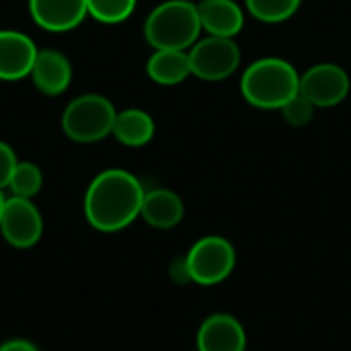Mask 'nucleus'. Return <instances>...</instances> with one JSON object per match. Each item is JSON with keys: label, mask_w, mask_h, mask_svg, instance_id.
<instances>
[{"label": "nucleus", "mask_w": 351, "mask_h": 351, "mask_svg": "<svg viewBox=\"0 0 351 351\" xmlns=\"http://www.w3.org/2000/svg\"><path fill=\"white\" fill-rule=\"evenodd\" d=\"M315 109H317V107H315L304 95H300V90H298V95L292 97L280 111H282L284 119H286L290 125L302 128V125L311 123V119H313V115H315Z\"/></svg>", "instance_id": "obj_20"}, {"label": "nucleus", "mask_w": 351, "mask_h": 351, "mask_svg": "<svg viewBox=\"0 0 351 351\" xmlns=\"http://www.w3.org/2000/svg\"><path fill=\"white\" fill-rule=\"evenodd\" d=\"M31 80L43 95H62L72 82L70 60L58 49H39L31 70Z\"/></svg>", "instance_id": "obj_12"}, {"label": "nucleus", "mask_w": 351, "mask_h": 351, "mask_svg": "<svg viewBox=\"0 0 351 351\" xmlns=\"http://www.w3.org/2000/svg\"><path fill=\"white\" fill-rule=\"evenodd\" d=\"M195 343L197 351H245L247 333L237 317L216 313L199 325Z\"/></svg>", "instance_id": "obj_9"}, {"label": "nucleus", "mask_w": 351, "mask_h": 351, "mask_svg": "<svg viewBox=\"0 0 351 351\" xmlns=\"http://www.w3.org/2000/svg\"><path fill=\"white\" fill-rule=\"evenodd\" d=\"M37 47L33 39L21 31L2 29L0 31V80H21L31 76Z\"/></svg>", "instance_id": "obj_10"}, {"label": "nucleus", "mask_w": 351, "mask_h": 351, "mask_svg": "<svg viewBox=\"0 0 351 351\" xmlns=\"http://www.w3.org/2000/svg\"><path fill=\"white\" fill-rule=\"evenodd\" d=\"M29 12L41 29L66 33L84 21L88 6L86 0H29Z\"/></svg>", "instance_id": "obj_11"}, {"label": "nucleus", "mask_w": 351, "mask_h": 351, "mask_svg": "<svg viewBox=\"0 0 351 351\" xmlns=\"http://www.w3.org/2000/svg\"><path fill=\"white\" fill-rule=\"evenodd\" d=\"M183 214H185L183 199L175 191L158 187V189H150L144 193L140 216L152 228H158V230L175 228L183 220Z\"/></svg>", "instance_id": "obj_14"}, {"label": "nucleus", "mask_w": 351, "mask_h": 351, "mask_svg": "<svg viewBox=\"0 0 351 351\" xmlns=\"http://www.w3.org/2000/svg\"><path fill=\"white\" fill-rule=\"evenodd\" d=\"M0 351H39L27 339H10L0 346Z\"/></svg>", "instance_id": "obj_23"}, {"label": "nucleus", "mask_w": 351, "mask_h": 351, "mask_svg": "<svg viewBox=\"0 0 351 351\" xmlns=\"http://www.w3.org/2000/svg\"><path fill=\"white\" fill-rule=\"evenodd\" d=\"M138 0H86L88 14L105 25H117L132 16Z\"/></svg>", "instance_id": "obj_19"}, {"label": "nucleus", "mask_w": 351, "mask_h": 351, "mask_svg": "<svg viewBox=\"0 0 351 351\" xmlns=\"http://www.w3.org/2000/svg\"><path fill=\"white\" fill-rule=\"evenodd\" d=\"M115 117L117 111L107 97L88 93L66 105L62 113V130L74 142L93 144L111 136Z\"/></svg>", "instance_id": "obj_4"}, {"label": "nucleus", "mask_w": 351, "mask_h": 351, "mask_svg": "<svg viewBox=\"0 0 351 351\" xmlns=\"http://www.w3.org/2000/svg\"><path fill=\"white\" fill-rule=\"evenodd\" d=\"M202 23L197 4L185 0H167L158 4L144 23V37L154 49L187 51L199 37Z\"/></svg>", "instance_id": "obj_3"}, {"label": "nucleus", "mask_w": 351, "mask_h": 351, "mask_svg": "<svg viewBox=\"0 0 351 351\" xmlns=\"http://www.w3.org/2000/svg\"><path fill=\"white\" fill-rule=\"evenodd\" d=\"M350 74L337 64H317L300 76V95L315 107H335L350 93Z\"/></svg>", "instance_id": "obj_8"}, {"label": "nucleus", "mask_w": 351, "mask_h": 351, "mask_svg": "<svg viewBox=\"0 0 351 351\" xmlns=\"http://www.w3.org/2000/svg\"><path fill=\"white\" fill-rule=\"evenodd\" d=\"M298 90L300 74L282 58H261L253 62L241 78L245 101L259 109H282Z\"/></svg>", "instance_id": "obj_2"}, {"label": "nucleus", "mask_w": 351, "mask_h": 351, "mask_svg": "<svg viewBox=\"0 0 351 351\" xmlns=\"http://www.w3.org/2000/svg\"><path fill=\"white\" fill-rule=\"evenodd\" d=\"M191 282L197 286H216L222 284L237 265L234 245L218 234H210L193 243L185 255Z\"/></svg>", "instance_id": "obj_5"}, {"label": "nucleus", "mask_w": 351, "mask_h": 351, "mask_svg": "<svg viewBox=\"0 0 351 351\" xmlns=\"http://www.w3.org/2000/svg\"><path fill=\"white\" fill-rule=\"evenodd\" d=\"M0 232L14 249H29L37 245L43 234V220L37 206L27 197H8L0 218Z\"/></svg>", "instance_id": "obj_7"}, {"label": "nucleus", "mask_w": 351, "mask_h": 351, "mask_svg": "<svg viewBox=\"0 0 351 351\" xmlns=\"http://www.w3.org/2000/svg\"><path fill=\"white\" fill-rule=\"evenodd\" d=\"M146 72L150 80L160 86L181 84L187 76H191L189 53L183 49H154L146 62Z\"/></svg>", "instance_id": "obj_15"}, {"label": "nucleus", "mask_w": 351, "mask_h": 351, "mask_svg": "<svg viewBox=\"0 0 351 351\" xmlns=\"http://www.w3.org/2000/svg\"><path fill=\"white\" fill-rule=\"evenodd\" d=\"M187 53H189L191 74L208 82L226 80L241 66V49L237 41L230 37L208 35L195 41L187 49Z\"/></svg>", "instance_id": "obj_6"}, {"label": "nucleus", "mask_w": 351, "mask_h": 351, "mask_svg": "<svg viewBox=\"0 0 351 351\" xmlns=\"http://www.w3.org/2000/svg\"><path fill=\"white\" fill-rule=\"evenodd\" d=\"M142 183L123 169H107L99 173L84 195V216L88 224L101 232H117L128 228L142 212Z\"/></svg>", "instance_id": "obj_1"}, {"label": "nucleus", "mask_w": 351, "mask_h": 351, "mask_svg": "<svg viewBox=\"0 0 351 351\" xmlns=\"http://www.w3.org/2000/svg\"><path fill=\"white\" fill-rule=\"evenodd\" d=\"M4 204H6V197L2 195V189H0V218H2V210H4Z\"/></svg>", "instance_id": "obj_24"}, {"label": "nucleus", "mask_w": 351, "mask_h": 351, "mask_svg": "<svg viewBox=\"0 0 351 351\" xmlns=\"http://www.w3.org/2000/svg\"><path fill=\"white\" fill-rule=\"evenodd\" d=\"M41 185H43V173H41V169H39L35 162L23 160V162L16 165L12 177H10L8 189H10L12 195H16V197H27V199H31L33 195L39 193Z\"/></svg>", "instance_id": "obj_18"}, {"label": "nucleus", "mask_w": 351, "mask_h": 351, "mask_svg": "<svg viewBox=\"0 0 351 351\" xmlns=\"http://www.w3.org/2000/svg\"><path fill=\"white\" fill-rule=\"evenodd\" d=\"M185 2H191V0H185Z\"/></svg>", "instance_id": "obj_25"}, {"label": "nucleus", "mask_w": 351, "mask_h": 351, "mask_svg": "<svg viewBox=\"0 0 351 351\" xmlns=\"http://www.w3.org/2000/svg\"><path fill=\"white\" fill-rule=\"evenodd\" d=\"M202 31L214 37L234 39L245 25L243 8L234 0H202L197 4Z\"/></svg>", "instance_id": "obj_13"}, {"label": "nucleus", "mask_w": 351, "mask_h": 351, "mask_svg": "<svg viewBox=\"0 0 351 351\" xmlns=\"http://www.w3.org/2000/svg\"><path fill=\"white\" fill-rule=\"evenodd\" d=\"M16 165H19V160H16V154H14L12 146L0 140V189L8 187Z\"/></svg>", "instance_id": "obj_21"}, {"label": "nucleus", "mask_w": 351, "mask_h": 351, "mask_svg": "<svg viewBox=\"0 0 351 351\" xmlns=\"http://www.w3.org/2000/svg\"><path fill=\"white\" fill-rule=\"evenodd\" d=\"M169 276L175 284L179 286H185V284H193L191 282V274H189V265H187V259L185 257H179L171 263L169 267Z\"/></svg>", "instance_id": "obj_22"}, {"label": "nucleus", "mask_w": 351, "mask_h": 351, "mask_svg": "<svg viewBox=\"0 0 351 351\" xmlns=\"http://www.w3.org/2000/svg\"><path fill=\"white\" fill-rule=\"evenodd\" d=\"M247 10L261 23H284L300 6L302 0H245Z\"/></svg>", "instance_id": "obj_17"}, {"label": "nucleus", "mask_w": 351, "mask_h": 351, "mask_svg": "<svg viewBox=\"0 0 351 351\" xmlns=\"http://www.w3.org/2000/svg\"><path fill=\"white\" fill-rule=\"evenodd\" d=\"M154 132H156V125H154V119L148 111L125 109V111H117L111 134L123 146L140 148V146H146L154 138Z\"/></svg>", "instance_id": "obj_16"}]
</instances>
